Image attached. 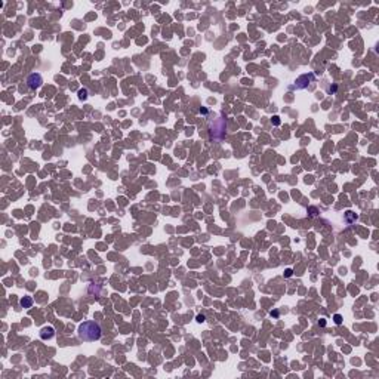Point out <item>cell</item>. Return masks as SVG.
Listing matches in <instances>:
<instances>
[{
	"instance_id": "6da1fadb",
	"label": "cell",
	"mask_w": 379,
	"mask_h": 379,
	"mask_svg": "<svg viewBox=\"0 0 379 379\" xmlns=\"http://www.w3.org/2000/svg\"><path fill=\"white\" fill-rule=\"evenodd\" d=\"M101 326L96 322H85L82 323L77 329V335L82 341L86 342H93L101 338Z\"/></svg>"
},
{
	"instance_id": "7a4b0ae2",
	"label": "cell",
	"mask_w": 379,
	"mask_h": 379,
	"mask_svg": "<svg viewBox=\"0 0 379 379\" xmlns=\"http://www.w3.org/2000/svg\"><path fill=\"white\" fill-rule=\"evenodd\" d=\"M227 132V122L225 119H215L210 125V139L213 141H221L225 136Z\"/></svg>"
},
{
	"instance_id": "3957f363",
	"label": "cell",
	"mask_w": 379,
	"mask_h": 379,
	"mask_svg": "<svg viewBox=\"0 0 379 379\" xmlns=\"http://www.w3.org/2000/svg\"><path fill=\"white\" fill-rule=\"evenodd\" d=\"M42 83H43V79H42V76L37 73H33L28 76V79H27V85H28L30 89H39L40 86H42Z\"/></svg>"
},
{
	"instance_id": "277c9868",
	"label": "cell",
	"mask_w": 379,
	"mask_h": 379,
	"mask_svg": "<svg viewBox=\"0 0 379 379\" xmlns=\"http://www.w3.org/2000/svg\"><path fill=\"white\" fill-rule=\"evenodd\" d=\"M53 335H55V332H53V327H43L42 330H40V338L42 339H51V338H53Z\"/></svg>"
},
{
	"instance_id": "5b68a950",
	"label": "cell",
	"mask_w": 379,
	"mask_h": 379,
	"mask_svg": "<svg viewBox=\"0 0 379 379\" xmlns=\"http://www.w3.org/2000/svg\"><path fill=\"white\" fill-rule=\"evenodd\" d=\"M19 304H21L22 308H30V307L33 305V299H31L30 296H24L22 299L19 301Z\"/></svg>"
},
{
	"instance_id": "8992f818",
	"label": "cell",
	"mask_w": 379,
	"mask_h": 379,
	"mask_svg": "<svg viewBox=\"0 0 379 379\" xmlns=\"http://www.w3.org/2000/svg\"><path fill=\"white\" fill-rule=\"evenodd\" d=\"M335 323H336V324H341V323H342V317H341L339 314L335 316Z\"/></svg>"
},
{
	"instance_id": "52a82bcc",
	"label": "cell",
	"mask_w": 379,
	"mask_h": 379,
	"mask_svg": "<svg viewBox=\"0 0 379 379\" xmlns=\"http://www.w3.org/2000/svg\"><path fill=\"white\" fill-rule=\"evenodd\" d=\"M80 98H83V99H85V98H86V91H82V92H80Z\"/></svg>"
},
{
	"instance_id": "ba28073f",
	"label": "cell",
	"mask_w": 379,
	"mask_h": 379,
	"mask_svg": "<svg viewBox=\"0 0 379 379\" xmlns=\"http://www.w3.org/2000/svg\"><path fill=\"white\" fill-rule=\"evenodd\" d=\"M197 322H200V323L204 322V317L203 316H197Z\"/></svg>"
},
{
	"instance_id": "9c48e42d",
	"label": "cell",
	"mask_w": 379,
	"mask_h": 379,
	"mask_svg": "<svg viewBox=\"0 0 379 379\" xmlns=\"http://www.w3.org/2000/svg\"><path fill=\"white\" fill-rule=\"evenodd\" d=\"M272 123H274V125H278V123H280V120H278V117H274V120H272Z\"/></svg>"
}]
</instances>
